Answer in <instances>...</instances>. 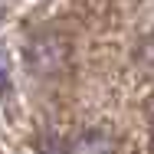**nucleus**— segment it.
<instances>
[{"mask_svg":"<svg viewBox=\"0 0 154 154\" xmlns=\"http://www.w3.org/2000/svg\"><path fill=\"white\" fill-rule=\"evenodd\" d=\"M26 62H30L33 72L43 75V79L59 75L62 69L69 66V43L53 30L36 33L30 43H26Z\"/></svg>","mask_w":154,"mask_h":154,"instance_id":"obj_1","label":"nucleus"},{"mask_svg":"<svg viewBox=\"0 0 154 154\" xmlns=\"http://www.w3.org/2000/svg\"><path fill=\"white\" fill-rule=\"evenodd\" d=\"M69 154H118V141L105 128H89V131L72 138Z\"/></svg>","mask_w":154,"mask_h":154,"instance_id":"obj_2","label":"nucleus"},{"mask_svg":"<svg viewBox=\"0 0 154 154\" xmlns=\"http://www.w3.org/2000/svg\"><path fill=\"white\" fill-rule=\"evenodd\" d=\"M39 154H69V148H62L56 138H43L39 141Z\"/></svg>","mask_w":154,"mask_h":154,"instance_id":"obj_3","label":"nucleus"},{"mask_svg":"<svg viewBox=\"0 0 154 154\" xmlns=\"http://www.w3.org/2000/svg\"><path fill=\"white\" fill-rule=\"evenodd\" d=\"M10 89V66H7V56L0 53V92Z\"/></svg>","mask_w":154,"mask_h":154,"instance_id":"obj_4","label":"nucleus"},{"mask_svg":"<svg viewBox=\"0 0 154 154\" xmlns=\"http://www.w3.org/2000/svg\"><path fill=\"white\" fill-rule=\"evenodd\" d=\"M148 122H151V134H154V102L148 105Z\"/></svg>","mask_w":154,"mask_h":154,"instance_id":"obj_5","label":"nucleus"}]
</instances>
